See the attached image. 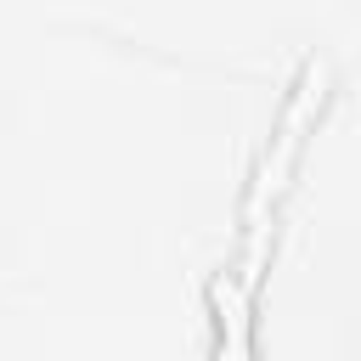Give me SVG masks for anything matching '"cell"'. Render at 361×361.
I'll return each mask as SVG.
<instances>
[{
    "instance_id": "1",
    "label": "cell",
    "mask_w": 361,
    "mask_h": 361,
    "mask_svg": "<svg viewBox=\"0 0 361 361\" xmlns=\"http://www.w3.org/2000/svg\"><path fill=\"white\" fill-rule=\"evenodd\" d=\"M322 102H327V62L310 56V62L299 68V79L288 85L282 107H276L271 147H265V158H259V169H254V180H248V197H243V226H254L259 209L276 214V197H282V192L293 186V175H299V158H305V141H310V130H316Z\"/></svg>"
},
{
    "instance_id": "2",
    "label": "cell",
    "mask_w": 361,
    "mask_h": 361,
    "mask_svg": "<svg viewBox=\"0 0 361 361\" xmlns=\"http://www.w3.org/2000/svg\"><path fill=\"white\" fill-rule=\"evenodd\" d=\"M248 288L214 276L209 282V355L214 361H254V316H248Z\"/></svg>"
}]
</instances>
